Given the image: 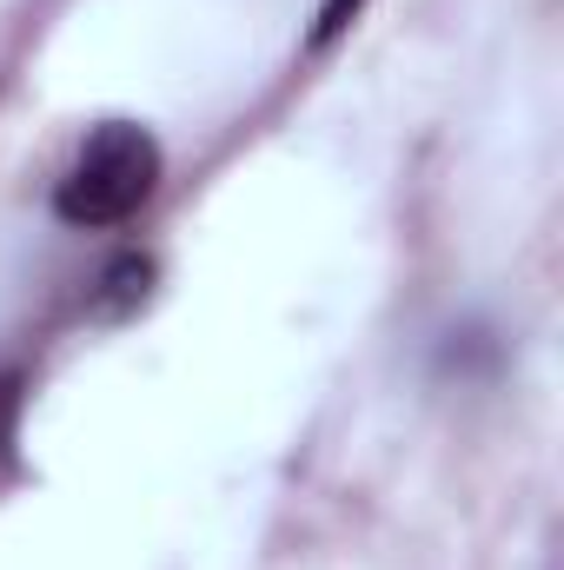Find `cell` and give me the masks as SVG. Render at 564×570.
<instances>
[{"mask_svg":"<svg viewBox=\"0 0 564 570\" xmlns=\"http://www.w3.org/2000/svg\"><path fill=\"white\" fill-rule=\"evenodd\" d=\"M159 140L146 134L140 120H107L94 127L74 166L60 173L54 186V213L80 233H100V226H127L146 199L159 193Z\"/></svg>","mask_w":564,"mask_h":570,"instance_id":"6da1fadb","label":"cell"},{"mask_svg":"<svg viewBox=\"0 0 564 570\" xmlns=\"http://www.w3.org/2000/svg\"><path fill=\"white\" fill-rule=\"evenodd\" d=\"M20 405H27V379L0 372V471L13 464V438H20Z\"/></svg>","mask_w":564,"mask_h":570,"instance_id":"7a4b0ae2","label":"cell"},{"mask_svg":"<svg viewBox=\"0 0 564 570\" xmlns=\"http://www.w3.org/2000/svg\"><path fill=\"white\" fill-rule=\"evenodd\" d=\"M359 7H366V0H325V7H319V27H312V47H332V40L359 20Z\"/></svg>","mask_w":564,"mask_h":570,"instance_id":"3957f363","label":"cell"}]
</instances>
